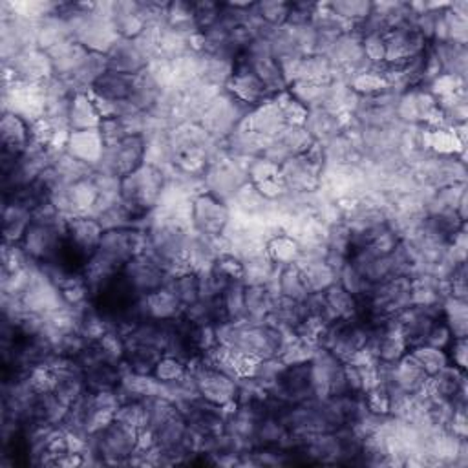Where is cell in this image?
I'll return each mask as SVG.
<instances>
[{
	"label": "cell",
	"mask_w": 468,
	"mask_h": 468,
	"mask_svg": "<svg viewBox=\"0 0 468 468\" xmlns=\"http://www.w3.org/2000/svg\"><path fill=\"white\" fill-rule=\"evenodd\" d=\"M244 127L258 136L264 138H271L274 140L287 125L282 117V112L278 108V104L274 103V99L266 101L260 106H255L249 115L246 117Z\"/></svg>",
	"instance_id": "24"
},
{
	"label": "cell",
	"mask_w": 468,
	"mask_h": 468,
	"mask_svg": "<svg viewBox=\"0 0 468 468\" xmlns=\"http://www.w3.org/2000/svg\"><path fill=\"white\" fill-rule=\"evenodd\" d=\"M221 4L223 3H214V0H198V3H193L194 21L200 32H207L220 22Z\"/></svg>",
	"instance_id": "56"
},
{
	"label": "cell",
	"mask_w": 468,
	"mask_h": 468,
	"mask_svg": "<svg viewBox=\"0 0 468 468\" xmlns=\"http://www.w3.org/2000/svg\"><path fill=\"white\" fill-rule=\"evenodd\" d=\"M349 122L351 117L320 108V110H310L304 127L317 143H328L338 138L340 134H344L349 127Z\"/></svg>",
	"instance_id": "23"
},
{
	"label": "cell",
	"mask_w": 468,
	"mask_h": 468,
	"mask_svg": "<svg viewBox=\"0 0 468 468\" xmlns=\"http://www.w3.org/2000/svg\"><path fill=\"white\" fill-rule=\"evenodd\" d=\"M165 26L182 35H187V37L198 35L200 30L194 21L193 3H185V0H174V3H168L166 15H165Z\"/></svg>",
	"instance_id": "39"
},
{
	"label": "cell",
	"mask_w": 468,
	"mask_h": 468,
	"mask_svg": "<svg viewBox=\"0 0 468 468\" xmlns=\"http://www.w3.org/2000/svg\"><path fill=\"white\" fill-rule=\"evenodd\" d=\"M32 141V125L12 112H3V120H0V143H3V152L21 156L28 150Z\"/></svg>",
	"instance_id": "22"
},
{
	"label": "cell",
	"mask_w": 468,
	"mask_h": 468,
	"mask_svg": "<svg viewBox=\"0 0 468 468\" xmlns=\"http://www.w3.org/2000/svg\"><path fill=\"white\" fill-rule=\"evenodd\" d=\"M326 4L340 21L351 28L363 22L374 12V3H370V0H335V3Z\"/></svg>",
	"instance_id": "47"
},
{
	"label": "cell",
	"mask_w": 468,
	"mask_h": 468,
	"mask_svg": "<svg viewBox=\"0 0 468 468\" xmlns=\"http://www.w3.org/2000/svg\"><path fill=\"white\" fill-rule=\"evenodd\" d=\"M248 161L227 154L212 159L202 174L203 191L229 203L246 184H249Z\"/></svg>",
	"instance_id": "3"
},
{
	"label": "cell",
	"mask_w": 468,
	"mask_h": 468,
	"mask_svg": "<svg viewBox=\"0 0 468 468\" xmlns=\"http://www.w3.org/2000/svg\"><path fill=\"white\" fill-rule=\"evenodd\" d=\"M115 421L123 423L129 428L134 430H143L147 428V404L145 400H130V402H123L120 408H117V412L113 416Z\"/></svg>",
	"instance_id": "52"
},
{
	"label": "cell",
	"mask_w": 468,
	"mask_h": 468,
	"mask_svg": "<svg viewBox=\"0 0 468 468\" xmlns=\"http://www.w3.org/2000/svg\"><path fill=\"white\" fill-rule=\"evenodd\" d=\"M189 372V366L185 361L178 359V357H172V356H163L154 372H152V377L161 382V384H172L176 381H180L182 377H185Z\"/></svg>",
	"instance_id": "53"
},
{
	"label": "cell",
	"mask_w": 468,
	"mask_h": 468,
	"mask_svg": "<svg viewBox=\"0 0 468 468\" xmlns=\"http://www.w3.org/2000/svg\"><path fill=\"white\" fill-rule=\"evenodd\" d=\"M452 340H454V335H452L450 328L446 326V322L443 319H439V320H436L432 324V328H430V331H428V335L425 338V344L446 351L448 346L452 344Z\"/></svg>",
	"instance_id": "62"
},
{
	"label": "cell",
	"mask_w": 468,
	"mask_h": 468,
	"mask_svg": "<svg viewBox=\"0 0 468 468\" xmlns=\"http://www.w3.org/2000/svg\"><path fill=\"white\" fill-rule=\"evenodd\" d=\"M384 42H386V63L388 65H402V63L410 61V58L425 53L430 44L414 26L390 30L384 35Z\"/></svg>",
	"instance_id": "14"
},
{
	"label": "cell",
	"mask_w": 468,
	"mask_h": 468,
	"mask_svg": "<svg viewBox=\"0 0 468 468\" xmlns=\"http://www.w3.org/2000/svg\"><path fill=\"white\" fill-rule=\"evenodd\" d=\"M14 74L15 83L42 85L53 77L51 58L46 51L39 48H28L15 55L10 63H3Z\"/></svg>",
	"instance_id": "12"
},
{
	"label": "cell",
	"mask_w": 468,
	"mask_h": 468,
	"mask_svg": "<svg viewBox=\"0 0 468 468\" xmlns=\"http://www.w3.org/2000/svg\"><path fill=\"white\" fill-rule=\"evenodd\" d=\"M97 187L92 182V174L85 180H79L72 185L63 187L53 194L51 203L65 218L74 216H90L95 202H97Z\"/></svg>",
	"instance_id": "10"
},
{
	"label": "cell",
	"mask_w": 468,
	"mask_h": 468,
	"mask_svg": "<svg viewBox=\"0 0 468 468\" xmlns=\"http://www.w3.org/2000/svg\"><path fill=\"white\" fill-rule=\"evenodd\" d=\"M443 320L450 328L454 338L468 337V302L454 297L443 301Z\"/></svg>",
	"instance_id": "46"
},
{
	"label": "cell",
	"mask_w": 468,
	"mask_h": 468,
	"mask_svg": "<svg viewBox=\"0 0 468 468\" xmlns=\"http://www.w3.org/2000/svg\"><path fill=\"white\" fill-rule=\"evenodd\" d=\"M274 289L278 291L280 297L295 302H304L310 297V291L306 287L302 269L299 264L278 269L274 278Z\"/></svg>",
	"instance_id": "35"
},
{
	"label": "cell",
	"mask_w": 468,
	"mask_h": 468,
	"mask_svg": "<svg viewBox=\"0 0 468 468\" xmlns=\"http://www.w3.org/2000/svg\"><path fill=\"white\" fill-rule=\"evenodd\" d=\"M33 220V211L15 198H4L3 234L6 244H21Z\"/></svg>",
	"instance_id": "26"
},
{
	"label": "cell",
	"mask_w": 468,
	"mask_h": 468,
	"mask_svg": "<svg viewBox=\"0 0 468 468\" xmlns=\"http://www.w3.org/2000/svg\"><path fill=\"white\" fill-rule=\"evenodd\" d=\"M72 33L76 42L85 46L88 51H99V53H108L113 42L120 39L112 26V21L95 15L94 12L79 19L72 26Z\"/></svg>",
	"instance_id": "13"
},
{
	"label": "cell",
	"mask_w": 468,
	"mask_h": 468,
	"mask_svg": "<svg viewBox=\"0 0 468 468\" xmlns=\"http://www.w3.org/2000/svg\"><path fill=\"white\" fill-rule=\"evenodd\" d=\"M165 354L158 347L127 344L123 368H125V372H132V374H140V375H152L158 361Z\"/></svg>",
	"instance_id": "37"
},
{
	"label": "cell",
	"mask_w": 468,
	"mask_h": 468,
	"mask_svg": "<svg viewBox=\"0 0 468 468\" xmlns=\"http://www.w3.org/2000/svg\"><path fill=\"white\" fill-rule=\"evenodd\" d=\"M145 158H147L145 136H127L117 145L106 147L104 156L95 170L113 174L117 178H125V176H129L130 172L145 165Z\"/></svg>",
	"instance_id": "8"
},
{
	"label": "cell",
	"mask_w": 468,
	"mask_h": 468,
	"mask_svg": "<svg viewBox=\"0 0 468 468\" xmlns=\"http://www.w3.org/2000/svg\"><path fill=\"white\" fill-rule=\"evenodd\" d=\"M108 70L120 72L125 76H140L150 65V57L140 48L136 39L120 37L106 53Z\"/></svg>",
	"instance_id": "15"
},
{
	"label": "cell",
	"mask_w": 468,
	"mask_h": 468,
	"mask_svg": "<svg viewBox=\"0 0 468 468\" xmlns=\"http://www.w3.org/2000/svg\"><path fill=\"white\" fill-rule=\"evenodd\" d=\"M301 269L310 292H324L337 284V271L326 260L302 264Z\"/></svg>",
	"instance_id": "45"
},
{
	"label": "cell",
	"mask_w": 468,
	"mask_h": 468,
	"mask_svg": "<svg viewBox=\"0 0 468 468\" xmlns=\"http://www.w3.org/2000/svg\"><path fill=\"white\" fill-rule=\"evenodd\" d=\"M364 57L374 67H381L386 63V42L384 35H364L361 37Z\"/></svg>",
	"instance_id": "59"
},
{
	"label": "cell",
	"mask_w": 468,
	"mask_h": 468,
	"mask_svg": "<svg viewBox=\"0 0 468 468\" xmlns=\"http://www.w3.org/2000/svg\"><path fill=\"white\" fill-rule=\"evenodd\" d=\"M425 129H427L425 143H427L428 154L464 158L466 141L461 140L454 129H450V127H437V129L425 127Z\"/></svg>",
	"instance_id": "34"
},
{
	"label": "cell",
	"mask_w": 468,
	"mask_h": 468,
	"mask_svg": "<svg viewBox=\"0 0 468 468\" xmlns=\"http://www.w3.org/2000/svg\"><path fill=\"white\" fill-rule=\"evenodd\" d=\"M430 50L434 51L439 61L443 74L455 76L466 81L468 70V50L464 44L457 42H430Z\"/></svg>",
	"instance_id": "29"
},
{
	"label": "cell",
	"mask_w": 468,
	"mask_h": 468,
	"mask_svg": "<svg viewBox=\"0 0 468 468\" xmlns=\"http://www.w3.org/2000/svg\"><path fill=\"white\" fill-rule=\"evenodd\" d=\"M221 308L225 311V317L229 322H240L248 320V310H246V284L244 280L230 282L220 297Z\"/></svg>",
	"instance_id": "43"
},
{
	"label": "cell",
	"mask_w": 468,
	"mask_h": 468,
	"mask_svg": "<svg viewBox=\"0 0 468 468\" xmlns=\"http://www.w3.org/2000/svg\"><path fill=\"white\" fill-rule=\"evenodd\" d=\"M189 372L196 379L198 393L203 400L221 406L225 410L232 408L238 400V381L220 368L209 364L202 356L193 359L189 364Z\"/></svg>",
	"instance_id": "4"
},
{
	"label": "cell",
	"mask_w": 468,
	"mask_h": 468,
	"mask_svg": "<svg viewBox=\"0 0 468 468\" xmlns=\"http://www.w3.org/2000/svg\"><path fill=\"white\" fill-rule=\"evenodd\" d=\"M346 83L359 97H375L390 88L379 67L349 76Z\"/></svg>",
	"instance_id": "44"
},
{
	"label": "cell",
	"mask_w": 468,
	"mask_h": 468,
	"mask_svg": "<svg viewBox=\"0 0 468 468\" xmlns=\"http://www.w3.org/2000/svg\"><path fill=\"white\" fill-rule=\"evenodd\" d=\"M237 63H244L249 67L256 77L264 83L271 97H276L278 94L287 90V81L282 70V65L276 61L273 55H240Z\"/></svg>",
	"instance_id": "21"
},
{
	"label": "cell",
	"mask_w": 468,
	"mask_h": 468,
	"mask_svg": "<svg viewBox=\"0 0 468 468\" xmlns=\"http://www.w3.org/2000/svg\"><path fill=\"white\" fill-rule=\"evenodd\" d=\"M274 103L278 104L280 112H282V117L285 125H292V127H304L306 120H308V113L310 110L301 103L297 101L295 97H292L287 90L278 94L276 97H273Z\"/></svg>",
	"instance_id": "51"
},
{
	"label": "cell",
	"mask_w": 468,
	"mask_h": 468,
	"mask_svg": "<svg viewBox=\"0 0 468 468\" xmlns=\"http://www.w3.org/2000/svg\"><path fill=\"white\" fill-rule=\"evenodd\" d=\"M68 40H74L72 28L68 26L67 21H63L57 14L44 17L42 21L37 22V40L35 46L42 51H51L53 48L61 46Z\"/></svg>",
	"instance_id": "31"
},
{
	"label": "cell",
	"mask_w": 468,
	"mask_h": 468,
	"mask_svg": "<svg viewBox=\"0 0 468 468\" xmlns=\"http://www.w3.org/2000/svg\"><path fill=\"white\" fill-rule=\"evenodd\" d=\"M253 108L237 101L225 90L216 95V99L202 113L200 125L205 132L218 141L227 140L234 130L240 129Z\"/></svg>",
	"instance_id": "5"
},
{
	"label": "cell",
	"mask_w": 468,
	"mask_h": 468,
	"mask_svg": "<svg viewBox=\"0 0 468 468\" xmlns=\"http://www.w3.org/2000/svg\"><path fill=\"white\" fill-rule=\"evenodd\" d=\"M97 346L101 349V356L104 357V361H110V363H115V364H123L127 342H125V337L122 333H117L115 329H110L97 342Z\"/></svg>",
	"instance_id": "55"
},
{
	"label": "cell",
	"mask_w": 468,
	"mask_h": 468,
	"mask_svg": "<svg viewBox=\"0 0 468 468\" xmlns=\"http://www.w3.org/2000/svg\"><path fill=\"white\" fill-rule=\"evenodd\" d=\"M108 72V57L106 53L88 51L85 63L70 81L77 92H90L94 83Z\"/></svg>",
	"instance_id": "41"
},
{
	"label": "cell",
	"mask_w": 468,
	"mask_h": 468,
	"mask_svg": "<svg viewBox=\"0 0 468 468\" xmlns=\"http://www.w3.org/2000/svg\"><path fill=\"white\" fill-rule=\"evenodd\" d=\"M430 395L443 400H452L455 408H466V372L454 364L445 366L428 381Z\"/></svg>",
	"instance_id": "19"
},
{
	"label": "cell",
	"mask_w": 468,
	"mask_h": 468,
	"mask_svg": "<svg viewBox=\"0 0 468 468\" xmlns=\"http://www.w3.org/2000/svg\"><path fill=\"white\" fill-rule=\"evenodd\" d=\"M255 10L266 24L273 28H282L287 22L291 3H284V0H264V3H255Z\"/></svg>",
	"instance_id": "54"
},
{
	"label": "cell",
	"mask_w": 468,
	"mask_h": 468,
	"mask_svg": "<svg viewBox=\"0 0 468 468\" xmlns=\"http://www.w3.org/2000/svg\"><path fill=\"white\" fill-rule=\"evenodd\" d=\"M319 4L320 3H291V10H289L285 26L301 28V26L311 24L315 19V14L319 10Z\"/></svg>",
	"instance_id": "58"
},
{
	"label": "cell",
	"mask_w": 468,
	"mask_h": 468,
	"mask_svg": "<svg viewBox=\"0 0 468 468\" xmlns=\"http://www.w3.org/2000/svg\"><path fill=\"white\" fill-rule=\"evenodd\" d=\"M191 218H193V230L202 237L218 238L223 237L225 229L230 223L232 209L227 202L218 200L209 193H200L193 198L191 203Z\"/></svg>",
	"instance_id": "6"
},
{
	"label": "cell",
	"mask_w": 468,
	"mask_h": 468,
	"mask_svg": "<svg viewBox=\"0 0 468 468\" xmlns=\"http://www.w3.org/2000/svg\"><path fill=\"white\" fill-rule=\"evenodd\" d=\"M410 354H412V357L419 363V366L423 368V372H425L428 377H434V375L439 374L445 366L450 364L446 351L437 349V347H432V346H427V344H421V346L412 347V349H410Z\"/></svg>",
	"instance_id": "50"
},
{
	"label": "cell",
	"mask_w": 468,
	"mask_h": 468,
	"mask_svg": "<svg viewBox=\"0 0 468 468\" xmlns=\"http://www.w3.org/2000/svg\"><path fill=\"white\" fill-rule=\"evenodd\" d=\"M347 262L354 266L372 285L382 284L395 276L390 255H381L370 246L351 249Z\"/></svg>",
	"instance_id": "17"
},
{
	"label": "cell",
	"mask_w": 468,
	"mask_h": 468,
	"mask_svg": "<svg viewBox=\"0 0 468 468\" xmlns=\"http://www.w3.org/2000/svg\"><path fill=\"white\" fill-rule=\"evenodd\" d=\"M3 112H12L30 125L44 120L46 113V94L42 85L14 83L3 86Z\"/></svg>",
	"instance_id": "7"
},
{
	"label": "cell",
	"mask_w": 468,
	"mask_h": 468,
	"mask_svg": "<svg viewBox=\"0 0 468 468\" xmlns=\"http://www.w3.org/2000/svg\"><path fill=\"white\" fill-rule=\"evenodd\" d=\"M70 130H94L101 125V115L95 108L94 97L90 92H77L72 97L68 110Z\"/></svg>",
	"instance_id": "30"
},
{
	"label": "cell",
	"mask_w": 468,
	"mask_h": 468,
	"mask_svg": "<svg viewBox=\"0 0 468 468\" xmlns=\"http://www.w3.org/2000/svg\"><path fill=\"white\" fill-rule=\"evenodd\" d=\"M106 145L99 132V129L94 130H74L68 136V141L65 145V152L72 156L74 159L81 161L83 165L90 166L92 170L97 168L104 156Z\"/></svg>",
	"instance_id": "20"
},
{
	"label": "cell",
	"mask_w": 468,
	"mask_h": 468,
	"mask_svg": "<svg viewBox=\"0 0 468 468\" xmlns=\"http://www.w3.org/2000/svg\"><path fill=\"white\" fill-rule=\"evenodd\" d=\"M138 446L140 432L112 419L106 427L88 436L85 464H129Z\"/></svg>",
	"instance_id": "2"
},
{
	"label": "cell",
	"mask_w": 468,
	"mask_h": 468,
	"mask_svg": "<svg viewBox=\"0 0 468 468\" xmlns=\"http://www.w3.org/2000/svg\"><path fill=\"white\" fill-rule=\"evenodd\" d=\"M446 356H448L450 364H454L459 370L466 372V356H468L466 338H454L452 344L446 349Z\"/></svg>",
	"instance_id": "63"
},
{
	"label": "cell",
	"mask_w": 468,
	"mask_h": 468,
	"mask_svg": "<svg viewBox=\"0 0 468 468\" xmlns=\"http://www.w3.org/2000/svg\"><path fill=\"white\" fill-rule=\"evenodd\" d=\"M67 221L53 203H44L33 211V220L21 240V249L26 256L39 264L46 266L58 258L67 246Z\"/></svg>",
	"instance_id": "1"
},
{
	"label": "cell",
	"mask_w": 468,
	"mask_h": 468,
	"mask_svg": "<svg viewBox=\"0 0 468 468\" xmlns=\"http://www.w3.org/2000/svg\"><path fill=\"white\" fill-rule=\"evenodd\" d=\"M48 55L51 58L53 76L72 81L74 76L77 74V70L81 68V65L85 63L88 50L76 40H68L61 46L53 48L51 51H48Z\"/></svg>",
	"instance_id": "27"
},
{
	"label": "cell",
	"mask_w": 468,
	"mask_h": 468,
	"mask_svg": "<svg viewBox=\"0 0 468 468\" xmlns=\"http://www.w3.org/2000/svg\"><path fill=\"white\" fill-rule=\"evenodd\" d=\"M280 172V165L269 161L264 156L253 158L248 161V178L253 185L269 182V180H276Z\"/></svg>",
	"instance_id": "57"
},
{
	"label": "cell",
	"mask_w": 468,
	"mask_h": 468,
	"mask_svg": "<svg viewBox=\"0 0 468 468\" xmlns=\"http://www.w3.org/2000/svg\"><path fill=\"white\" fill-rule=\"evenodd\" d=\"M324 297L335 319L363 317V302L357 301L351 292H347L342 285L333 284L328 291H324Z\"/></svg>",
	"instance_id": "40"
},
{
	"label": "cell",
	"mask_w": 468,
	"mask_h": 468,
	"mask_svg": "<svg viewBox=\"0 0 468 468\" xmlns=\"http://www.w3.org/2000/svg\"><path fill=\"white\" fill-rule=\"evenodd\" d=\"M120 274L136 291L138 297H145L148 292L165 287L168 280V273L163 271L148 255H140L129 260Z\"/></svg>",
	"instance_id": "11"
},
{
	"label": "cell",
	"mask_w": 468,
	"mask_h": 468,
	"mask_svg": "<svg viewBox=\"0 0 468 468\" xmlns=\"http://www.w3.org/2000/svg\"><path fill=\"white\" fill-rule=\"evenodd\" d=\"M276 141L284 147V150L289 154V158L308 154L313 148V145L317 143L313 140V136L306 130V127H292V125H287L276 136Z\"/></svg>",
	"instance_id": "48"
},
{
	"label": "cell",
	"mask_w": 468,
	"mask_h": 468,
	"mask_svg": "<svg viewBox=\"0 0 468 468\" xmlns=\"http://www.w3.org/2000/svg\"><path fill=\"white\" fill-rule=\"evenodd\" d=\"M225 92L249 108L260 106L266 101L273 99L264 83L244 63H237V72H234V76L227 83Z\"/></svg>",
	"instance_id": "16"
},
{
	"label": "cell",
	"mask_w": 468,
	"mask_h": 468,
	"mask_svg": "<svg viewBox=\"0 0 468 468\" xmlns=\"http://www.w3.org/2000/svg\"><path fill=\"white\" fill-rule=\"evenodd\" d=\"M278 178L287 189V193H295V194L315 193L320 189L322 168L313 165L306 154L292 156L280 165Z\"/></svg>",
	"instance_id": "9"
},
{
	"label": "cell",
	"mask_w": 468,
	"mask_h": 468,
	"mask_svg": "<svg viewBox=\"0 0 468 468\" xmlns=\"http://www.w3.org/2000/svg\"><path fill=\"white\" fill-rule=\"evenodd\" d=\"M85 372V381H86V388L90 392H106V390H115L120 386L125 368L123 364H115L110 361H95L94 364H90L88 368L83 370Z\"/></svg>",
	"instance_id": "33"
},
{
	"label": "cell",
	"mask_w": 468,
	"mask_h": 468,
	"mask_svg": "<svg viewBox=\"0 0 468 468\" xmlns=\"http://www.w3.org/2000/svg\"><path fill=\"white\" fill-rule=\"evenodd\" d=\"M99 132H101L106 147L117 145V143L123 141L129 136L123 122L117 120V117H106V120H101Z\"/></svg>",
	"instance_id": "60"
},
{
	"label": "cell",
	"mask_w": 468,
	"mask_h": 468,
	"mask_svg": "<svg viewBox=\"0 0 468 468\" xmlns=\"http://www.w3.org/2000/svg\"><path fill=\"white\" fill-rule=\"evenodd\" d=\"M329 88L331 83H313V81H297L287 86V92L301 101L308 110H324L329 99Z\"/></svg>",
	"instance_id": "42"
},
{
	"label": "cell",
	"mask_w": 468,
	"mask_h": 468,
	"mask_svg": "<svg viewBox=\"0 0 468 468\" xmlns=\"http://www.w3.org/2000/svg\"><path fill=\"white\" fill-rule=\"evenodd\" d=\"M138 310H140V315L143 320L147 319V320H158V322L176 320L184 315L182 302L176 299V295L166 285L141 297L138 302Z\"/></svg>",
	"instance_id": "18"
},
{
	"label": "cell",
	"mask_w": 468,
	"mask_h": 468,
	"mask_svg": "<svg viewBox=\"0 0 468 468\" xmlns=\"http://www.w3.org/2000/svg\"><path fill=\"white\" fill-rule=\"evenodd\" d=\"M112 26L117 37L136 39L147 28L140 15V0H115L112 3Z\"/></svg>",
	"instance_id": "25"
},
{
	"label": "cell",
	"mask_w": 468,
	"mask_h": 468,
	"mask_svg": "<svg viewBox=\"0 0 468 468\" xmlns=\"http://www.w3.org/2000/svg\"><path fill=\"white\" fill-rule=\"evenodd\" d=\"M274 284L271 285H246V310L248 320L264 322L273 313L274 302L278 299Z\"/></svg>",
	"instance_id": "32"
},
{
	"label": "cell",
	"mask_w": 468,
	"mask_h": 468,
	"mask_svg": "<svg viewBox=\"0 0 468 468\" xmlns=\"http://www.w3.org/2000/svg\"><path fill=\"white\" fill-rule=\"evenodd\" d=\"M221 276H225L227 280L234 282V280H244V264L238 256L234 255H220L216 264L212 266Z\"/></svg>",
	"instance_id": "61"
},
{
	"label": "cell",
	"mask_w": 468,
	"mask_h": 468,
	"mask_svg": "<svg viewBox=\"0 0 468 468\" xmlns=\"http://www.w3.org/2000/svg\"><path fill=\"white\" fill-rule=\"evenodd\" d=\"M266 253L271 258V262L280 269V267L299 264L302 246L295 237H291L287 232H280L267 240Z\"/></svg>",
	"instance_id": "36"
},
{
	"label": "cell",
	"mask_w": 468,
	"mask_h": 468,
	"mask_svg": "<svg viewBox=\"0 0 468 468\" xmlns=\"http://www.w3.org/2000/svg\"><path fill=\"white\" fill-rule=\"evenodd\" d=\"M337 284L342 285L347 292H351L357 301L364 302L370 297V291H372V284L366 282V278L351 266L349 262H346L338 273H337Z\"/></svg>",
	"instance_id": "49"
},
{
	"label": "cell",
	"mask_w": 468,
	"mask_h": 468,
	"mask_svg": "<svg viewBox=\"0 0 468 468\" xmlns=\"http://www.w3.org/2000/svg\"><path fill=\"white\" fill-rule=\"evenodd\" d=\"M134 79L132 76H125L120 72L108 70L103 74L94 86L90 88V94L94 97L110 101V103H120V101H129L134 90Z\"/></svg>",
	"instance_id": "28"
},
{
	"label": "cell",
	"mask_w": 468,
	"mask_h": 468,
	"mask_svg": "<svg viewBox=\"0 0 468 468\" xmlns=\"http://www.w3.org/2000/svg\"><path fill=\"white\" fill-rule=\"evenodd\" d=\"M166 287L174 292L176 299L182 302L184 310L200 301V274L193 269L168 274Z\"/></svg>",
	"instance_id": "38"
}]
</instances>
